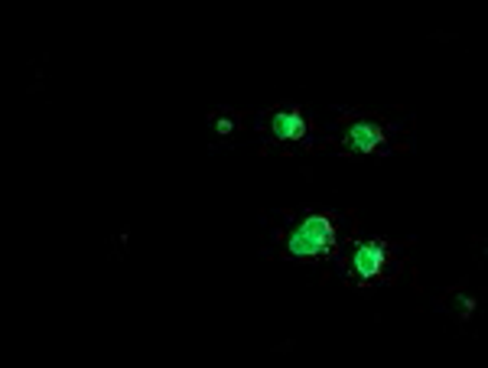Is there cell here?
<instances>
[{
	"instance_id": "cell-1",
	"label": "cell",
	"mask_w": 488,
	"mask_h": 368,
	"mask_svg": "<svg viewBox=\"0 0 488 368\" xmlns=\"http://www.w3.org/2000/svg\"><path fill=\"white\" fill-rule=\"evenodd\" d=\"M335 244V225L329 215L323 212H313L300 225L287 235V254L290 258H303V261H316L325 258Z\"/></svg>"
},
{
	"instance_id": "cell-2",
	"label": "cell",
	"mask_w": 488,
	"mask_h": 368,
	"mask_svg": "<svg viewBox=\"0 0 488 368\" xmlns=\"http://www.w3.org/2000/svg\"><path fill=\"white\" fill-rule=\"evenodd\" d=\"M384 264H388V244L381 242V238H372V242L358 244V248L352 251V274H355L358 281H374V277H381Z\"/></svg>"
},
{
	"instance_id": "cell-3",
	"label": "cell",
	"mask_w": 488,
	"mask_h": 368,
	"mask_svg": "<svg viewBox=\"0 0 488 368\" xmlns=\"http://www.w3.org/2000/svg\"><path fill=\"white\" fill-rule=\"evenodd\" d=\"M271 131H274V137H280V141H300L303 134H306V121H303L300 111H277Z\"/></svg>"
},
{
	"instance_id": "cell-4",
	"label": "cell",
	"mask_w": 488,
	"mask_h": 368,
	"mask_svg": "<svg viewBox=\"0 0 488 368\" xmlns=\"http://www.w3.org/2000/svg\"><path fill=\"white\" fill-rule=\"evenodd\" d=\"M381 144V127L374 121H358V124L349 127V147L355 154H368Z\"/></svg>"
}]
</instances>
